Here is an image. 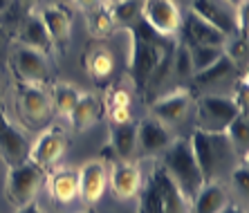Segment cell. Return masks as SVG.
Listing matches in <instances>:
<instances>
[{"label": "cell", "mask_w": 249, "mask_h": 213, "mask_svg": "<svg viewBox=\"0 0 249 213\" xmlns=\"http://www.w3.org/2000/svg\"><path fill=\"white\" fill-rule=\"evenodd\" d=\"M130 32V56H128V74L133 79L135 88L139 92L146 90V83L155 72L157 63L162 61V56L173 50L178 43L173 36H162L160 32L146 25L144 20H139L137 25L128 29Z\"/></svg>", "instance_id": "cell-1"}, {"label": "cell", "mask_w": 249, "mask_h": 213, "mask_svg": "<svg viewBox=\"0 0 249 213\" xmlns=\"http://www.w3.org/2000/svg\"><path fill=\"white\" fill-rule=\"evenodd\" d=\"M189 144H191L193 157H196L197 166H200L204 184L227 179L229 173L238 166V161L243 160L236 153L233 144L229 142L227 133H207V130H197L196 128Z\"/></svg>", "instance_id": "cell-2"}, {"label": "cell", "mask_w": 249, "mask_h": 213, "mask_svg": "<svg viewBox=\"0 0 249 213\" xmlns=\"http://www.w3.org/2000/svg\"><path fill=\"white\" fill-rule=\"evenodd\" d=\"M137 213H191V202L168 178L164 166L155 160L148 178L142 179Z\"/></svg>", "instance_id": "cell-3"}, {"label": "cell", "mask_w": 249, "mask_h": 213, "mask_svg": "<svg viewBox=\"0 0 249 213\" xmlns=\"http://www.w3.org/2000/svg\"><path fill=\"white\" fill-rule=\"evenodd\" d=\"M160 164L164 166V171L168 173V178L175 182V186L182 191V195L191 202L197 195V191L204 186L202 173L197 166L196 157L189 139H173L171 146L160 155Z\"/></svg>", "instance_id": "cell-4"}, {"label": "cell", "mask_w": 249, "mask_h": 213, "mask_svg": "<svg viewBox=\"0 0 249 213\" xmlns=\"http://www.w3.org/2000/svg\"><path fill=\"white\" fill-rule=\"evenodd\" d=\"M47 173L45 168L36 166L34 161H23L16 166H9L7 173V184H5V195L9 200V204H14L16 209L25 207L29 202H34L41 186L45 184Z\"/></svg>", "instance_id": "cell-5"}, {"label": "cell", "mask_w": 249, "mask_h": 213, "mask_svg": "<svg viewBox=\"0 0 249 213\" xmlns=\"http://www.w3.org/2000/svg\"><path fill=\"white\" fill-rule=\"evenodd\" d=\"M238 112V106L231 97H220V94H204L197 101V130L207 133H225L227 126L231 124Z\"/></svg>", "instance_id": "cell-6"}, {"label": "cell", "mask_w": 249, "mask_h": 213, "mask_svg": "<svg viewBox=\"0 0 249 213\" xmlns=\"http://www.w3.org/2000/svg\"><path fill=\"white\" fill-rule=\"evenodd\" d=\"M16 106L20 112V119L27 124V128H43L52 117V101H50V92H45V88L41 86H29V83H20L18 88Z\"/></svg>", "instance_id": "cell-7"}, {"label": "cell", "mask_w": 249, "mask_h": 213, "mask_svg": "<svg viewBox=\"0 0 249 213\" xmlns=\"http://www.w3.org/2000/svg\"><path fill=\"white\" fill-rule=\"evenodd\" d=\"M12 68L20 83L45 88L50 83V68H47L45 54L36 52L32 47L20 45L12 56Z\"/></svg>", "instance_id": "cell-8"}, {"label": "cell", "mask_w": 249, "mask_h": 213, "mask_svg": "<svg viewBox=\"0 0 249 213\" xmlns=\"http://www.w3.org/2000/svg\"><path fill=\"white\" fill-rule=\"evenodd\" d=\"M142 20L162 36H175L182 29V14L175 0H146Z\"/></svg>", "instance_id": "cell-9"}, {"label": "cell", "mask_w": 249, "mask_h": 213, "mask_svg": "<svg viewBox=\"0 0 249 213\" xmlns=\"http://www.w3.org/2000/svg\"><path fill=\"white\" fill-rule=\"evenodd\" d=\"M191 14L200 16L209 25H213L215 29H220L227 38L240 36L238 34V12L231 9L227 2H220V0H193Z\"/></svg>", "instance_id": "cell-10"}, {"label": "cell", "mask_w": 249, "mask_h": 213, "mask_svg": "<svg viewBox=\"0 0 249 213\" xmlns=\"http://www.w3.org/2000/svg\"><path fill=\"white\" fill-rule=\"evenodd\" d=\"M65 148H68L65 130L63 128H58V126H52V128H47L45 133L29 146V157L27 160L34 161L36 166H41V168H50L63 157Z\"/></svg>", "instance_id": "cell-11"}, {"label": "cell", "mask_w": 249, "mask_h": 213, "mask_svg": "<svg viewBox=\"0 0 249 213\" xmlns=\"http://www.w3.org/2000/svg\"><path fill=\"white\" fill-rule=\"evenodd\" d=\"M193 106V94L186 88H178L173 92L157 97L151 104V117H155L157 121H162L164 126H173L178 121H182L186 117V112Z\"/></svg>", "instance_id": "cell-12"}, {"label": "cell", "mask_w": 249, "mask_h": 213, "mask_svg": "<svg viewBox=\"0 0 249 213\" xmlns=\"http://www.w3.org/2000/svg\"><path fill=\"white\" fill-rule=\"evenodd\" d=\"M173 139L175 137L171 128L164 126L162 121H157L155 117H146L137 124V150H142L148 157L162 155Z\"/></svg>", "instance_id": "cell-13"}, {"label": "cell", "mask_w": 249, "mask_h": 213, "mask_svg": "<svg viewBox=\"0 0 249 213\" xmlns=\"http://www.w3.org/2000/svg\"><path fill=\"white\" fill-rule=\"evenodd\" d=\"M142 179H144L142 168L135 161L112 164L110 173H108V184L119 200H130V197L137 195L139 189H142Z\"/></svg>", "instance_id": "cell-14"}, {"label": "cell", "mask_w": 249, "mask_h": 213, "mask_svg": "<svg viewBox=\"0 0 249 213\" xmlns=\"http://www.w3.org/2000/svg\"><path fill=\"white\" fill-rule=\"evenodd\" d=\"M79 197L88 202V204H97L101 195L106 193L108 186V171H106L104 161H88L79 168Z\"/></svg>", "instance_id": "cell-15"}, {"label": "cell", "mask_w": 249, "mask_h": 213, "mask_svg": "<svg viewBox=\"0 0 249 213\" xmlns=\"http://www.w3.org/2000/svg\"><path fill=\"white\" fill-rule=\"evenodd\" d=\"M41 20L54 45L58 50H65L70 40V32H72V16H70L68 9L61 5H47L41 12Z\"/></svg>", "instance_id": "cell-16"}, {"label": "cell", "mask_w": 249, "mask_h": 213, "mask_svg": "<svg viewBox=\"0 0 249 213\" xmlns=\"http://www.w3.org/2000/svg\"><path fill=\"white\" fill-rule=\"evenodd\" d=\"M231 204L229 191L222 182H207L191 200V213H220Z\"/></svg>", "instance_id": "cell-17"}, {"label": "cell", "mask_w": 249, "mask_h": 213, "mask_svg": "<svg viewBox=\"0 0 249 213\" xmlns=\"http://www.w3.org/2000/svg\"><path fill=\"white\" fill-rule=\"evenodd\" d=\"M0 157L7 161V166H16L23 164L29 157V142L23 135V130H18L14 124L0 133Z\"/></svg>", "instance_id": "cell-18"}, {"label": "cell", "mask_w": 249, "mask_h": 213, "mask_svg": "<svg viewBox=\"0 0 249 213\" xmlns=\"http://www.w3.org/2000/svg\"><path fill=\"white\" fill-rule=\"evenodd\" d=\"M18 38H20V43H23L25 47H32V50H36V52H41V54H50L54 47L41 16H36V14H29L23 23H20V27H18Z\"/></svg>", "instance_id": "cell-19"}, {"label": "cell", "mask_w": 249, "mask_h": 213, "mask_svg": "<svg viewBox=\"0 0 249 213\" xmlns=\"http://www.w3.org/2000/svg\"><path fill=\"white\" fill-rule=\"evenodd\" d=\"M184 32L189 36V45H213V47H225L227 38L220 29H215L213 25H209L196 14H189L184 23Z\"/></svg>", "instance_id": "cell-20"}, {"label": "cell", "mask_w": 249, "mask_h": 213, "mask_svg": "<svg viewBox=\"0 0 249 213\" xmlns=\"http://www.w3.org/2000/svg\"><path fill=\"white\" fill-rule=\"evenodd\" d=\"M47 191L58 204H68L79 195V175L70 168H61L56 173L47 175Z\"/></svg>", "instance_id": "cell-21"}, {"label": "cell", "mask_w": 249, "mask_h": 213, "mask_svg": "<svg viewBox=\"0 0 249 213\" xmlns=\"http://www.w3.org/2000/svg\"><path fill=\"white\" fill-rule=\"evenodd\" d=\"M101 110H104L101 99L86 92L79 97V101H76V106L72 108L68 119L72 121V126H74L76 133H83V130H88L90 126H94V121L101 117Z\"/></svg>", "instance_id": "cell-22"}, {"label": "cell", "mask_w": 249, "mask_h": 213, "mask_svg": "<svg viewBox=\"0 0 249 213\" xmlns=\"http://www.w3.org/2000/svg\"><path fill=\"white\" fill-rule=\"evenodd\" d=\"M83 68L94 79H106L115 70V56H112V52L108 47L94 43V45H90L83 52Z\"/></svg>", "instance_id": "cell-23"}, {"label": "cell", "mask_w": 249, "mask_h": 213, "mask_svg": "<svg viewBox=\"0 0 249 213\" xmlns=\"http://www.w3.org/2000/svg\"><path fill=\"white\" fill-rule=\"evenodd\" d=\"M117 160L122 161H130L137 153V126L133 121L130 124H122V126H115L110 133V142Z\"/></svg>", "instance_id": "cell-24"}, {"label": "cell", "mask_w": 249, "mask_h": 213, "mask_svg": "<svg viewBox=\"0 0 249 213\" xmlns=\"http://www.w3.org/2000/svg\"><path fill=\"white\" fill-rule=\"evenodd\" d=\"M144 2L146 0H119L115 5H108L115 27L130 29L133 25H137L142 20V14H144Z\"/></svg>", "instance_id": "cell-25"}, {"label": "cell", "mask_w": 249, "mask_h": 213, "mask_svg": "<svg viewBox=\"0 0 249 213\" xmlns=\"http://www.w3.org/2000/svg\"><path fill=\"white\" fill-rule=\"evenodd\" d=\"M233 72H236L233 61L227 56V54H222L213 65H209V68L202 70V72H196L193 79H196L197 86H218V83H222V81L229 79Z\"/></svg>", "instance_id": "cell-26"}, {"label": "cell", "mask_w": 249, "mask_h": 213, "mask_svg": "<svg viewBox=\"0 0 249 213\" xmlns=\"http://www.w3.org/2000/svg\"><path fill=\"white\" fill-rule=\"evenodd\" d=\"M81 92L76 90L74 86H70V83H56L52 88V94H50V101H52V112L56 117H65L68 119L72 108L76 106Z\"/></svg>", "instance_id": "cell-27"}, {"label": "cell", "mask_w": 249, "mask_h": 213, "mask_svg": "<svg viewBox=\"0 0 249 213\" xmlns=\"http://www.w3.org/2000/svg\"><path fill=\"white\" fill-rule=\"evenodd\" d=\"M227 137L229 142L233 144L236 153L240 157H247V148H249V121H247V115H238L236 119L227 126Z\"/></svg>", "instance_id": "cell-28"}, {"label": "cell", "mask_w": 249, "mask_h": 213, "mask_svg": "<svg viewBox=\"0 0 249 213\" xmlns=\"http://www.w3.org/2000/svg\"><path fill=\"white\" fill-rule=\"evenodd\" d=\"M196 70H193V61H191V52L184 45H175L173 52V61H171V76L178 81H189L193 79Z\"/></svg>", "instance_id": "cell-29"}, {"label": "cell", "mask_w": 249, "mask_h": 213, "mask_svg": "<svg viewBox=\"0 0 249 213\" xmlns=\"http://www.w3.org/2000/svg\"><path fill=\"white\" fill-rule=\"evenodd\" d=\"M191 52V61H193V70L202 72L209 65H213L218 58L222 56V47H213V45H186Z\"/></svg>", "instance_id": "cell-30"}, {"label": "cell", "mask_w": 249, "mask_h": 213, "mask_svg": "<svg viewBox=\"0 0 249 213\" xmlns=\"http://www.w3.org/2000/svg\"><path fill=\"white\" fill-rule=\"evenodd\" d=\"M88 16H90L88 18V25H90V32H92L94 36H106V34H110L112 29H115L110 7L106 5V2L101 7H97V9H92Z\"/></svg>", "instance_id": "cell-31"}, {"label": "cell", "mask_w": 249, "mask_h": 213, "mask_svg": "<svg viewBox=\"0 0 249 213\" xmlns=\"http://www.w3.org/2000/svg\"><path fill=\"white\" fill-rule=\"evenodd\" d=\"M27 16H29L27 5H23L20 0H12V2L0 12V27H5L7 32H9V29H18Z\"/></svg>", "instance_id": "cell-32"}, {"label": "cell", "mask_w": 249, "mask_h": 213, "mask_svg": "<svg viewBox=\"0 0 249 213\" xmlns=\"http://www.w3.org/2000/svg\"><path fill=\"white\" fill-rule=\"evenodd\" d=\"M229 179H231V186L240 193L243 197H247V186H249V168H247V157L240 160L236 168L229 173Z\"/></svg>", "instance_id": "cell-33"}, {"label": "cell", "mask_w": 249, "mask_h": 213, "mask_svg": "<svg viewBox=\"0 0 249 213\" xmlns=\"http://www.w3.org/2000/svg\"><path fill=\"white\" fill-rule=\"evenodd\" d=\"M233 104L238 106L240 115H247V99H249V79L247 74H243L236 81V94H233Z\"/></svg>", "instance_id": "cell-34"}, {"label": "cell", "mask_w": 249, "mask_h": 213, "mask_svg": "<svg viewBox=\"0 0 249 213\" xmlns=\"http://www.w3.org/2000/svg\"><path fill=\"white\" fill-rule=\"evenodd\" d=\"M110 108H130V94L126 92V90H112L110 94H108V110Z\"/></svg>", "instance_id": "cell-35"}, {"label": "cell", "mask_w": 249, "mask_h": 213, "mask_svg": "<svg viewBox=\"0 0 249 213\" xmlns=\"http://www.w3.org/2000/svg\"><path fill=\"white\" fill-rule=\"evenodd\" d=\"M108 115H110V121L115 126H122V124H130V121H133L130 108H110Z\"/></svg>", "instance_id": "cell-36"}, {"label": "cell", "mask_w": 249, "mask_h": 213, "mask_svg": "<svg viewBox=\"0 0 249 213\" xmlns=\"http://www.w3.org/2000/svg\"><path fill=\"white\" fill-rule=\"evenodd\" d=\"M74 2L81 7L83 12H88V14L92 12V9H97V7L104 5V0H74Z\"/></svg>", "instance_id": "cell-37"}, {"label": "cell", "mask_w": 249, "mask_h": 213, "mask_svg": "<svg viewBox=\"0 0 249 213\" xmlns=\"http://www.w3.org/2000/svg\"><path fill=\"white\" fill-rule=\"evenodd\" d=\"M16 213H45L41 209V204L38 202H29V204H25V207H20V209H16Z\"/></svg>", "instance_id": "cell-38"}, {"label": "cell", "mask_w": 249, "mask_h": 213, "mask_svg": "<svg viewBox=\"0 0 249 213\" xmlns=\"http://www.w3.org/2000/svg\"><path fill=\"white\" fill-rule=\"evenodd\" d=\"M222 2H227V5L231 7V9H236V12L240 9V7L247 5V0H222Z\"/></svg>", "instance_id": "cell-39"}, {"label": "cell", "mask_w": 249, "mask_h": 213, "mask_svg": "<svg viewBox=\"0 0 249 213\" xmlns=\"http://www.w3.org/2000/svg\"><path fill=\"white\" fill-rule=\"evenodd\" d=\"M9 124H12V121L7 119V115L2 112V108H0V133H2V130H5V128L9 126Z\"/></svg>", "instance_id": "cell-40"}, {"label": "cell", "mask_w": 249, "mask_h": 213, "mask_svg": "<svg viewBox=\"0 0 249 213\" xmlns=\"http://www.w3.org/2000/svg\"><path fill=\"white\" fill-rule=\"evenodd\" d=\"M220 213H247V211H245V209H238V207H231V204H229V207H227L225 211H220Z\"/></svg>", "instance_id": "cell-41"}, {"label": "cell", "mask_w": 249, "mask_h": 213, "mask_svg": "<svg viewBox=\"0 0 249 213\" xmlns=\"http://www.w3.org/2000/svg\"><path fill=\"white\" fill-rule=\"evenodd\" d=\"M5 40H7V29H5V27H0V47L5 45Z\"/></svg>", "instance_id": "cell-42"}, {"label": "cell", "mask_w": 249, "mask_h": 213, "mask_svg": "<svg viewBox=\"0 0 249 213\" xmlns=\"http://www.w3.org/2000/svg\"><path fill=\"white\" fill-rule=\"evenodd\" d=\"M20 2H23V5H27V7H32V5H36L38 0H20Z\"/></svg>", "instance_id": "cell-43"}, {"label": "cell", "mask_w": 249, "mask_h": 213, "mask_svg": "<svg viewBox=\"0 0 249 213\" xmlns=\"http://www.w3.org/2000/svg\"><path fill=\"white\" fill-rule=\"evenodd\" d=\"M9 2H12V0H0V12H2V9H5V7L9 5Z\"/></svg>", "instance_id": "cell-44"}, {"label": "cell", "mask_w": 249, "mask_h": 213, "mask_svg": "<svg viewBox=\"0 0 249 213\" xmlns=\"http://www.w3.org/2000/svg\"><path fill=\"white\" fill-rule=\"evenodd\" d=\"M106 5H115V2H119V0H104Z\"/></svg>", "instance_id": "cell-45"}, {"label": "cell", "mask_w": 249, "mask_h": 213, "mask_svg": "<svg viewBox=\"0 0 249 213\" xmlns=\"http://www.w3.org/2000/svg\"><path fill=\"white\" fill-rule=\"evenodd\" d=\"M88 213H94V211H88Z\"/></svg>", "instance_id": "cell-46"}]
</instances>
